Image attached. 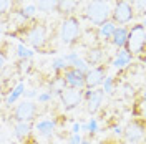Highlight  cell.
Returning a JSON list of instances; mask_svg holds the SVG:
<instances>
[{
    "label": "cell",
    "mask_w": 146,
    "mask_h": 144,
    "mask_svg": "<svg viewBox=\"0 0 146 144\" xmlns=\"http://www.w3.org/2000/svg\"><path fill=\"white\" fill-rule=\"evenodd\" d=\"M128 35H129V28L126 27H118L115 35L111 38V45L115 46L116 50H121V48H126L128 43Z\"/></svg>",
    "instance_id": "16"
},
{
    "label": "cell",
    "mask_w": 146,
    "mask_h": 144,
    "mask_svg": "<svg viewBox=\"0 0 146 144\" xmlns=\"http://www.w3.org/2000/svg\"><path fill=\"white\" fill-rule=\"evenodd\" d=\"M143 25H145V28H146V17H145V22H143Z\"/></svg>",
    "instance_id": "36"
},
{
    "label": "cell",
    "mask_w": 146,
    "mask_h": 144,
    "mask_svg": "<svg viewBox=\"0 0 146 144\" xmlns=\"http://www.w3.org/2000/svg\"><path fill=\"white\" fill-rule=\"evenodd\" d=\"M53 96H55V94L48 90V91H43V93H38L36 99H38V103H40V104H46L48 101H52V99H53Z\"/></svg>",
    "instance_id": "29"
},
{
    "label": "cell",
    "mask_w": 146,
    "mask_h": 144,
    "mask_svg": "<svg viewBox=\"0 0 146 144\" xmlns=\"http://www.w3.org/2000/svg\"><path fill=\"white\" fill-rule=\"evenodd\" d=\"M13 36H18L22 40V43L28 45L30 48H33L40 53H50L48 52V27L46 23L40 22V20H30L27 22L22 28H18L17 32L12 33Z\"/></svg>",
    "instance_id": "1"
},
{
    "label": "cell",
    "mask_w": 146,
    "mask_h": 144,
    "mask_svg": "<svg viewBox=\"0 0 146 144\" xmlns=\"http://www.w3.org/2000/svg\"><path fill=\"white\" fill-rule=\"evenodd\" d=\"M86 133H90V134H96V133H98V121H96V118H91L90 121H88V124H86Z\"/></svg>",
    "instance_id": "30"
},
{
    "label": "cell",
    "mask_w": 146,
    "mask_h": 144,
    "mask_svg": "<svg viewBox=\"0 0 146 144\" xmlns=\"http://www.w3.org/2000/svg\"><path fill=\"white\" fill-rule=\"evenodd\" d=\"M17 71L20 75H27L30 70H32V60H18V63L15 65Z\"/></svg>",
    "instance_id": "25"
},
{
    "label": "cell",
    "mask_w": 146,
    "mask_h": 144,
    "mask_svg": "<svg viewBox=\"0 0 146 144\" xmlns=\"http://www.w3.org/2000/svg\"><path fill=\"white\" fill-rule=\"evenodd\" d=\"M141 99H143V103H146V90L143 91V96H141Z\"/></svg>",
    "instance_id": "34"
},
{
    "label": "cell",
    "mask_w": 146,
    "mask_h": 144,
    "mask_svg": "<svg viewBox=\"0 0 146 144\" xmlns=\"http://www.w3.org/2000/svg\"><path fill=\"white\" fill-rule=\"evenodd\" d=\"M62 101V106L65 111H72L76 106H80V103L85 101V90H73V88H66V90L58 96Z\"/></svg>",
    "instance_id": "9"
},
{
    "label": "cell",
    "mask_w": 146,
    "mask_h": 144,
    "mask_svg": "<svg viewBox=\"0 0 146 144\" xmlns=\"http://www.w3.org/2000/svg\"><path fill=\"white\" fill-rule=\"evenodd\" d=\"M36 12H38L36 5H27V7H23V9H22V13H23V17L27 18L28 22L35 18V13H36Z\"/></svg>",
    "instance_id": "27"
},
{
    "label": "cell",
    "mask_w": 146,
    "mask_h": 144,
    "mask_svg": "<svg viewBox=\"0 0 146 144\" xmlns=\"http://www.w3.org/2000/svg\"><path fill=\"white\" fill-rule=\"evenodd\" d=\"M126 50L131 52L133 56H139L146 52V28L143 23H136L129 27Z\"/></svg>",
    "instance_id": "5"
},
{
    "label": "cell",
    "mask_w": 146,
    "mask_h": 144,
    "mask_svg": "<svg viewBox=\"0 0 146 144\" xmlns=\"http://www.w3.org/2000/svg\"><path fill=\"white\" fill-rule=\"evenodd\" d=\"M15 12V0H0V13H2V20L7 18L10 13Z\"/></svg>",
    "instance_id": "23"
},
{
    "label": "cell",
    "mask_w": 146,
    "mask_h": 144,
    "mask_svg": "<svg viewBox=\"0 0 146 144\" xmlns=\"http://www.w3.org/2000/svg\"><path fill=\"white\" fill-rule=\"evenodd\" d=\"M76 7H78L76 0H60V5H58L56 12L63 17H70V15H75Z\"/></svg>",
    "instance_id": "20"
},
{
    "label": "cell",
    "mask_w": 146,
    "mask_h": 144,
    "mask_svg": "<svg viewBox=\"0 0 146 144\" xmlns=\"http://www.w3.org/2000/svg\"><path fill=\"white\" fill-rule=\"evenodd\" d=\"M131 61H133V55H131V52H128L126 48H121V50L116 52L115 58H113V66L118 68V70H123V68H126Z\"/></svg>",
    "instance_id": "17"
},
{
    "label": "cell",
    "mask_w": 146,
    "mask_h": 144,
    "mask_svg": "<svg viewBox=\"0 0 146 144\" xmlns=\"http://www.w3.org/2000/svg\"><path fill=\"white\" fill-rule=\"evenodd\" d=\"M126 144H136V143H126Z\"/></svg>",
    "instance_id": "38"
},
{
    "label": "cell",
    "mask_w": 146,
    "mask_h": 144,
    "mask_svg": "<svg viewBox=\"0 0 146 144\" xmlns=\"http://www.w3.org/2000/svg\"><path fill=\"white\" fill-rule=\"evenodd\" d=\"M62 76H63V80H65L66 88L85 90V73L83 71L76 70V68H72V66H68Z\"/></svg>",
    "instance_id": "11"
},
{
    "label": "cell",
    "mask_w": 146,
    "mask_h": 144,
    "mask_svg": "<svg viewBox=\"0 0 146 144\" xmlns=\"http://www.w3.org/2000/svg\"><path fill=\"white\" fill-rule=\"evenodd\" d=\"M145 144H146V143H145Z\"/></svg>",
    "instance_id": "39"
},
{
    "label": "cell",
    "mask_w": 146,
    "mask_h": 144,
    "mask_svg": "<svg viewBox=\"0 0 146 144\" xmlns=\"http://www.w3.org/2000/svg\"><path fill=\"white\" fill-rule=\"evenodd\" d=\"M113 2L111 0H90L86 3V7L83 10L85 18L95 27H101L103 23H106L111 20L113 13Z\"/></svg>",
    "instance_id": "2"
},
{
    "label": "cell",
    "mask_w": 146,
    "mask_h": 144,
    "mask_svg": "<svg viewBox=\"0 0 146 144\" xmlns=\"http://www.w3.org/2000/svg\"><path fill=\"white\" fill-rule=\"evenodd\" d=\"M80 131H82V124H80V123H73L72 133H75V134H80Z\"/></svg>",
    "instance_id": "32"
},
{
    "label": "cell",
    "mask_w": 146,
    "mask_h": 144,
    "mask_svg": "<svg viewBox=\"0 0 146 144\" xmlns=\"http://www.w3.org/2000/svg\"><path fill=\"white\" fill-rule=\"evenodd\" d=\"M82 144H91V141H88V139H83V143Z\"/></svg>",
    "instance_id": "35"
},
{
    "label": "cell",
    "mask_w": 146,
    "mask_h": 144,
    "mask_svg": "<svg viewBox=\"0 0 146 144\" xmlns=\"http://www.w3.org/2000/svg\"><path fill=\"white\" fill-rule=\"evenodd\" d=\"M58 38L65 46H73L76 45L82 38V23L80 18L76 15H70V17H63L62 23H60V30H58Z\"/></svg>",
    "instance_id": "3"
},
{
    "label": "cell",
    "mask_w": 146,
    "mask_h": 144,
    "mask_svg": "<svg viewBox=\"0 0 146 144\" xmlns=\"http://www.w3.org/2000/svg\"><path fill=\"white\" fill-rule=\"evenodd\" d=\"M131 2H133V7H135L136 15L146 17V0H131Z\"/></svg>",
    "instance_id": "26"
},
{
    "label": "cell",
    "mask_w": 146,
    "mask_h": 144,
    "mask_svg": "<svg viewBox=\"0 0 146 144\" xmlns=\"http://www.w3.org/2000/svg\"><path fill=\"white\" fill-rule=\"evenodd\" d=\"M83 139L80 134H75V133H72L70 134V137H68V144H82Z\"/></svg>",
    "instance_id": "31"
},
{
    "label": "cell",
    "mask_w": 146,
    "mask_h": 144,
    "mask_svg": "<svg viewBox=\"0 0 146 144\" xmlns=\"http://www.w3.org/2000/svg\"><path fill=\"white\" fill-rule=\"evenodd\" d=\"M63 58L66 60L68 66H72V68H76V70H80V71H83V73H86V71H88V70L91 68L90 65L86 63V60H85V58H82V56L76 53V52H70V53L65 55Z\"/></svg>",
    "instance_id": "13"
},
{
    "label": "cell",
    "mask_w": 146,
    "mask_h": 144,
    "mask_svg": "<svg viewBox=\"0 0 146 144\" xmlns=\"http://www.w3.org/2000/svg\"><path fill=\"white\" fill-rule=\"evenodd\" d=\"M66 68H68V63H66V60H65L63 56L62 58H55L53 61H52V71L55 75H63Z\"/></svg>",
    "instance_id": "24"
},
{
    "label": "cell",
    "mask_w": 146,
    "mask_h": 144,
    "mask_svg": "<svg viewBox=\"0 0 146 144\" xmlns=\"http://www.w3.org/2000/svg\"><path fill=\"white\" fill-rule=\"evenodd\" d=\"M3 144H15V143H3Z\"/></svg>",
    "instance_id": "37"
},
{
    "label": "cell",
    "mask_w": 146,
    "mask_h": 144,
    "mask_svg": "<svg viewBox=\"0 0 146 144\" xmlns=\"http://www.w3.org/2000/svg\"><path fill=\"white\" fill-rule=\"evenodd\" d=\"M105 58H106V53L101 46H91L88 48V52L85 55V60L90 66H100V65H105Z\"/></svg>",
    "instance_id": "12"
},
{
    "label": "cell",
    "mask_w": 146,
    "mask_h": 144,
    "mask_svg": "<svg viewBox=\"0 0 146 144\" xmlns=\"http://www.w3.org/2000/svg\"><path fill=\"white\" fill-rule=\"evenodd\" d=\"M32 127H33V123H15L13 124V136L15 139L20 141V143H25L30 134H32Z\"/></svg>",
    "instance_id": "15"
},
{
    "label": "cell",
    "mask_w": 146,
    "mask_h": 144,
    "mask_svg": "<svg viewBox=\"0 0 146 144\" xmlns=\"http://www.w3.org/2000/svg\"><path fill=\"white\" fill-rule=\"evenodd\" d=\"M136 15L135 7H133V2L131 0H115V5H113V13H111V20L116 23V25H126L129 23Z\"/></svg>",
    "instance_id": "7"
},
{
    "label": "cell",
    "mask_w": 146,
    "mask_h": 144,
    "mask_svg": "<svg viewBox=\"0 0 146 144\" xmlns=\"http://www.w3.org/2000/svg\"><path fill=\"white\" fill-rule=\"evenodd\" d=\"M33 55H35V52L28 45H25V43H18L17 45V58L18 60H32Z\"/></svg>",
    "instance_id": "22"
},
{
    "label": "cell",
    "mask_w": 146,
    "mask_h": 144,
    "mask_svg": "<svg viewBox=\"0 0 146 144\" xmlns=\"http://www.w3.org/2000/svg\"><path fill=\"white\" fill-rule=\"evenodd\" d=\"M33 96H38V94L35 93V90H28L27 93H25V98H28V99H30V98H33Z\"/></svg>",
    "instance_id": "33"
},
{
    "label": "cell",
    "mask_w": 146,
    "mask_h": 144,
    "mask_svg": "<svg viewBox=\"0 0 146 144\" xmlns=\"http://www.w3.org/2000/svg\"><path fill=\"white\" fill-rule=\"evenodd\" d=\"M40 113V106L32 99H25L15 104L10 111V118L15 123H33Z\"/></svg>",
    "instance_id": "4"
},
{
    "label": "cell",
    "mask_w": 146,
    "mask_h": 144,
    "mask_svg": "<svg viewBox=\"0 0 146 144\" xmlns=\"http://www.w3.org/2000/svg\"><path fill=\"white\" fill-rule=\"evenodd\" d=\"M123 137L126 143H136V144H145L146 143V123L141 118H135L131 121H128L125 126Z\"/></svg>",
    "instance_id": "6"
},
{
    "label": "cell",
    "mask_w": 146,
    "mask_h": 144,
    "mask_svg": "<svg viewBox=\"0 0 146 144\" xmlns=\"http://www.w3.org/2000/svg\"><path fill=\"white\" fill-rule=\"evenodd\" d=\"M103 98H105V91L103 88H96V90H85V106L90 114H96L101 109L103 104Z\"/></svg>",
    "instance_id": "10"
},
{
    "label": "cell",
    "mask_w": 146,
    "mask_h": 144,
    "mask_svg": "<svg viewBox=\"0 0 146 144\" xmlns=\"http://www.w3.org/2000/svg\"><path fill=\"white\" fill-rule=\"evenodd\" d=\"M103 91H105V94H113V88H115V76H108L105 83H103Z\"/></svg>",
    "instance_id": "28"
},
{
    "label": "cell",
    "mask_w": 146,
    "mask_h": 144,
    "mask_svg": "<svg viewBox=\"0 0 146 144\" xmlns=\"http://www.w3.org/2000/svg\"><path fill=\"white\" fill-rule=\"evenodd\" d=\"M55 127H56V123L53 119H40L35 123V129L38 131L40 136H45V137H50V136L55 133Z\"/></svg>",
    "instance_id": "18"
},
{
    "label": "cell",
    "mask_w": 146,
    "mask_h": 144,
    "mask_svg": "<svg viewBox=\"0 0 146 144\" xmlns=\"http://www.w3.org/2000/svg\"><path fill=\"white\" fill-rule=\"evenodd\" d=\"M35 5L40 12L50 13V12H56L58 5H60V0H35Z\"/></svg>",
    "instance_id": "21"
},
{
    "label": "cell",
    "mask_w": 146,
    "mask_h": 144,
    "mask_svg": "<svg viewBox=\"0 0 146 144\" xmlns=\"http://www.w3.org/2000/svg\"><path fill=\"white\" fill-rule=\"evenodd\" d=\"M116 23L113 22V20H110L106 23H103L101 27H98L96 30V38L101 40V42H111V38L115 35V32H116Z\"/></svg>",
    "instance_id": "14"
},
{
    "label": "cell",
    "mask_w": 146,
    "mask_h": 144,
    "mask_svg": "<svg viewBox=\"0 0 146 144\" xmlns=\"http://www.w3.org/2000/svg\"><path fill=\"white\" fill-rule=\"evenodd\" d=\"M22 94H25V83H18L15 88H12V90L3 96V103H5V106H12V104H15Z\"/></svg>",
    "instance_id": "19"
},
{
    "label": "cell",
    "mask_w": 146,
    "mask_h": 144,
    "mask_svg": "<svg viewBox=\"0 0 146 144\" xmlns=\"http://www.w3.org/2000/svg\"><path fill=\"white\" fill-rule=\"evenodd\" d=\"M108 78L106 75V65L100 66H91L88 71L85 73V90H96L103 86L105 80Z\"/></svg>",
    "instance_id": "8"
}]
</instances>
